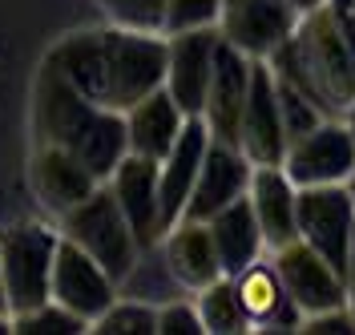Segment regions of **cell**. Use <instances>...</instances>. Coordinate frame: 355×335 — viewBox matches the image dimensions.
<instances>
[{
  "label": "cell",
  "mask_w": 355,
  "mask_h": 335,
  "mask_svg": "<svg viewBox=\"0 0 355 335\" xmlns=\"http://www.w3.org/2000/svg\"><path fill=\"white\" fill-rule=\"evenodd\" d=\"M44 65L57 69L77 93L105 110L125 113L166 85V41L137 28H85L49 49Z\"/></svg>",
  "instance_id": "cell-1"
},
{
  "label": "cell",
  "mask_w": 355,
  "mask_h": 335,
  "mask_svg": "<svg viewBox=\"0 0 355 335\" xmlns=\"http://www.w3.org/2000/svg\"><path fill=\"white\" fill-rule=\"evenodd\" d=\"M33 134L37 146H57L73 154L97 182L110 178L117 162L130 154L125 113L89 101L49 65H41L33 85Z\"/></svg>",
  "instance_id": "cell-2"
},
{
  "label": "cell",
  "mask_w": 355,
  "mask_h": 335,
  "mask_svg": "<svg viewBox=\"0 0 355 335\" xmlns=\"http://www.w3.org/2000/svg\"><path fill=\"white\" fill-rule=\"evenodd\" d=\"M275 77L307 93L323 117H343L355 101V53L347 49L331 8L319 4L299 17L295 33L266 57Z\"/></svg>",
  "instance_id": "cell-3"
},
{
  "label": "cell",
  "mask_w": 355,
  "mask_h": 335,
  "mask_svg": "<svg viewBox=\"0 0 355 335\" xmlns=\"http://www.w3.org/2000/svg\"><path fill=\"white\" fill-rule=\"evenodd\" d=\"M61 218H65V239H73L85 255H93L113 283H121L133 270L141 246L133 239V230L125 223L117 198H113V190H101L97 186L85 202H77Z\"/></svg>",
  "instance_id": "cell-4"
},
{
  "label": "cell",
  "mask_w": 355,
  "mask_h": 335,
  "mask_svg": "<svg viewBox=\"0 0 355 335\" xmlns=\"http://www.w3.org/2000/svg\"><path fill=\"white\" fill-rule=\"evenodd\" d=\"M57 234L41 223L8 226L0 234V267H4V295L8 311L21 315L53 299V255H57Z\"/></svg>",
  "instance_id": "cell-5"
},
{
  "label": "cell",
  "mask_w": 355,
  "mask_h": 335,
  "mask_svg": "<svg viewBox=\"0 0 355 335\" xmlns=\"http://www.w3.org/2000/svg\"><path fill=\"white\" fill-rule=\"evenodd\" d=\"M295 223H299V239L311 250H319L339 275L347 270V255H352L355 239V198L347 182L295 190Z\"/></svg>",
  "instance_id": "cell-6"
},
{
  "label": "cell",
  "mask_w": 355,
  "mask_h": 335,
  "mask_svg": "<svg viewBox=\"0 0 355 335\" xmlns=\"http://www.w3.org/2000/svg\"><path fill=\"white\" fill-rule=\"evenodd\" d=\"M283 174L303 186H335L355 174V141L339 117H323L315 130L295 137L283 154Z\"/></svg>",
  "instance_id": "cell-7"
},
{
  "label": "cell",
  "mask_w": 355,
  "mask_h": 335,
  "mask_svg": "<svg viewBox=\"0 0 355 335\" xmlns=\"http://www.w3.org/2000/svg\"><path fill=\"white\" fill-rule=\"evenodd\" d=\"M218 41H222L218 24L170 33V41H166V93L178 101V110L186 117H198L202 113Z\"/></svg>",
  "instance_id": "cell-8"
},
{
  "label": "cell",
  "mask_w": 355,
  "mask_h": 335,
  "mask_svg": "<svg viewBox=\"0 0 355 335\" xmlns=\"http://www.w3.org/2000/svg\"><path fill=\"white\" fill-rule=\"evenodd\" d=\"M250 65H254V57H246L243 49H234L230 41H218L206 101H202V113H198L214 141L239 146V121H243L246 89H250Z\"/></svg>",
  "instance_id": "cell-9"
},
{
  "label": "cell",
  "mask_w": 355,
  "mask_h": 335,
  "mask_svg": "<svg viewBox=\"0 0 355 335\" xmlns=\"http://www.w3.org/2000/svg\"><path fill=\"white\" fill-rule=\"evenodd\" d=\"M270 263H275L287 295L295 299V307L303 315H319V311H331V307H343V299H347L343 275L319 250H311L303 239L279 246Z\"/></svg>",
  "instance_id": "cell-10"
},
{
  "label": "cell",
  "mask_w": 355,
  "mask_h": 335,
  "mask_svg": "<svg viewBox=\"0 0 355 335\" xmlns=\"http://www.w3.org/2000/svg\"><path fill=\"white\" fill-rule=\"evenodd\" d=\"M239 150L254 166H283V154H287V130H283L275 77L266 61L250 65V89H246L243 121H239Z\"/></svg>",
  "instance_id": "cell-11"
},
{
  "label": "cell",
  "mask_w": 355,
  "mask_h": 335,
  "mask_svg": "<svg viewBox=\"0 0 355 335\" xmlns=\"http://www.w3.org/2000/svg\"><path fill=\"white\" fill-rule=\"evenodd\" d=\"M49 291H53V299L61 307H69L73 315H81L85 323H93L117 299V283L73 239H61L57 243V255H53V287Z\"/></svg>",
  "instance_id": "cell-12"
},
{
  "label": "cell",
  "mask_w": 355,
  "mask_h": 335,
  "mask_svg": "<svg viewBox=\"0 0 355 335\" xmlns=\"http://www.w3.org/2000/svg\"><path fill=\"white\" fill-rule=\"evenodd\" d=\"M250 174H254V162H250L239 146H226V141H214V137H210L182 218H190V223H210L222 206H230L234 198H243L246 190H250Z\"/></svg>",
  "instance_id": "cell-13"
},
{
  "label": "cell",
  "mask_w": 355,
  "mask_h": 335,
  "mask_svg": "<svg viewBox=\"0 0 355 335\" xmlns=\"http://www.w3.org/2000/svg\"><path fill=\"white\" fill-rule=\"evenodd\" d=\"M299 17H303V12H299L291 0H243V4L222 8L218 33H222V41H230L234 49H243L246 57L266 61V57L295 33Z\"/></svg>",
  "instance_id": "cell-14"
},
{
  "label": "cell",
  "mask_w": 355,
  "mask_h": 335,
  "mask_svg": "<svg viewBox=\"0 0 355 335\" xmlns=\"http://www.w3.org/2000/svg\"><path fill=\"white\" fill-rule=\"evenodd\" d=\"M110 190L125 223H130L133 239L141 250H154L166 234L162 226V202H157V162L141 154H125L117 162V170L110 174Z\"/></svg>",
  "instance_id": "cell-15"
},
{
  "label": "cell",
  "mask_w": 355,
  "mask_h": 335,
  "mask_svg": "<svg viewBox=\"0 0 355 335\" xmlns=\"http://www.w3.org/2000/svg\"><path fill=\"white\" fill-rule=\"evenodd\" d=\"M206 146H210L206 121L202 117H186L178 141L170 146V154L157 162V202H162V226L166 230L182 218V210L190 202V190H194L202 157H206Z\"/></svg>",
  "instance_id": "cell-16"
},
{
  "label": "cell",
  "mask_w": 355,
  "mask_h": 335,
  "mask_svg": "<svg viewBox=\"0 0 355 335\" xmlns=\"http://www.w3.org/2000/svg\"><path fill=\"white\" fill-rule=\"evenodd\" d=\"M230 279H234L239 303H243L246 319H250V332H299L303 311L295 307V299L287 295L275 263L254 259L250 267H243Z\"/></svg>",
  "instance_id": "cell-17"
},
{
  "label": "cell",
  "mask_w": 355,
  "mask_h": 335,
  "mask_svg": "<svg viewBox=\"0 0 355 335\" xmlns=\"http://www.w3.org/2000/svg\"><path fill=\"white\" fill-rule=\"evenodd\" d=\"M28 178H33L37 198H41L53 214H69L77 202H85L89 194L101 186L77 157L65 154V150H57V146H37L33 166H28Z\"/></svg>",
  "instance_id": "cell-18"
},
{
  "label": "cell",
  "mask_w": 355,
  "mask_h": 335,
  "mask_svg": "<svg viewBox=\"0 0 355 335\" xmlns=\"http://www.w3.org/2000/svg\"><path fill=\"white\" fill-rule=\"evenodd\" d=\"M166 246H162V259L182 287L202 291L210 287L214 279H222V263L218 250H214V239H210V226L206 223H190V218H178L166 234Z\"/></svg>",
  "instance_id": "cell-19"
},
{
  "label": "cell",
  "mask_w": 355,
  "mask_h": 335,
  "mask_svg": "<svg viewBox=\"0 0 355 335\" xmlns=\"http://www.w3.org/2000/svg\"><path fill=\"white\" fill-rule=\"evenodd\" d=\"M246 198L254 206L263 243L270 250H279V246H287L299 239V223H295V182L283 174V166H254Z\"/></svg>",
  "instance_id": "cell-20"
},
{
  "label": "cell",
  "mask_w": 355,
  "mask_h": 335,
  "mask_svg": "<svg viewBox=\"0 0 355 335\" xmlns=\"http://www.w3.org/2000/svg\"><path fill=\"white\" fill-rule=\"evenodd\" d=\"M186 113L178 110V101L162 89H154L150 97H141L137 105L125 110V137H130V154H141L150 162H162L170 154V146L182 134Z\"/></svg>",
  "instance_id": "cell-21"
},
{
  "label": "cell",
  "mask_w": 355,
  "mask_h": 335,
  "mask_svg": "<svg viewBox=\"0 0 355 335\" xmlns=\"http://www.w3.org/2000/svg\"><path fill=\"white\" fill-rule=\"evenodd\" d=\"M210 239H214V250H218L222 275H239L243 267H250L259 255H263V230H259V218H254V206L250 198H234L230 206H222L218 214L210 218Z\"/></svg>",
  "instance_id": "cell-22"
},
{
  "label": "cell",
  "mask_w": 355,
  "mask_h": 335,
  "mask_svg": "<svg viewBox=\"0 0 355 335\" xmlns=\"http://www.w3.org/2000/svg\"><path fill=\"white\" fill-rule=\"evenodd\" d=\"M198 315H202V327L210 335H239L250 332V319H246L243 303H239V291H234V279L222 275L214 279L210 287L198 291Z\"/></svg>",
  "instance_id": "cell-23"
},
{
  "label": "cell",
  "mask_w": 355,
  "mask_h": 335,
  "mask_svg": "<svg viewBox=\"0 0 355 335\" xmlns=\"http://www.w3.org/2000/svg\"><path fill=\"white\" fill-rule=\"evenodd\" d=\"M93 332H101V335H150V332H157V311L150 303H141V299H125V303L113 299L110 307L93 319Z\"/></svg>",
  "instance_id": "cell-24"
},
{
  "label": "cell",
  "mask_w": 355,
  "mask_h": 335,
  "mask_svg": "<svg viewBox=\"0 0 355 335\" xmlns=\"http://www.w3.org/2000/svg\"><path fill=\"white\" fill-rule=\"evenodd\" d=\"M270 77H275V73H270ZM275 97H279V113H283L287 146L295 141V137H303L307 130H315V126L323 121V110H319V105H315L299 85H291V81H283V77H275Z\"/></svg>",
  "instance_id": "cell-25"
},
{
  "label": "cell",
  "mask_w": 355,
  "mask_h": 335,
  "mask_svg": "<svg viewBox=\"0 0 355 335\" xmlns=\"http://www.w3.org/2000/svg\"><path fill=\"white\" fill-rule=\"evenodd\" d=\"M12 332L21 335H73V332H85V319L73 315L69 307H61L57 299H49L33 311L12 315Z\"/></svg>",
  "instance_id": "cell-26"
},
{
  "label": "cell",
  "mask_w": 355,
  "mask_h": 335,
  "mask_svg": "<svg viewBox=\"0 0 355 335\" xmlns=\"http://www.w3.org/2000/svg\"><path fill=\"white\" fill-rule=\"evenodd\" d=\"M105 8V17L121 28H137V33H162L166 21V0H97Z\"/></svg>",
  "instance_id": "cell-27"
},
{
  "label": "cell",
  "mask_w": 355,
  "mask_h": 335,
  "mask_svg": "<svg viewBox=\"0 0 355 335\" xmlns=\"http://www.w3.org/2000/svg\"><path fill=\"white\" fill-rule=\"evenodd\" d=\"M222 17V0H166V21L162 33H186V28H206L218 24Z\"/></svg>",
  "instance_id": "cell-28"
},
{
  "label": "cell",
  "mask_w": 355,
  "mask_h": 335,
  "mask_svg": "<svg viewBox=\"0 0 355 335\" xmlns=\"http://www.w3.org/2000/svg\"><path fill=\"white\" fill-rule=\"evenodd\" d=\"M157 332L162 335H202V315L194 303H186V299H166L162 307H157Z\"/></svg>",
  "instance_id": "cell-29"
},
{
  "label": "cell",
  "mask_w": 355,
  "mask_h": 335,
  "mask_svg": "<svg viewBox=\"0 0 355 335\" xmlns=\"http://www.w3.org/2000/svg\"><path fill=\"white\" fill-rule=\"evenodd\" d=\"M299 332L307 335H352L355 332V319L347 307H331V311H319V315H303V323H299Z\"/></svg>",
  "instance_id": "cell-30"
},
{
  "label": "cell",
  "mask_w": 355,
  "mask_h": 335,
  "mask_svg": "<svg viewBox=\"0 0 355 335\" xmlns=\"http://www.w3.org/2000/svg\"><path fill=\"white\" fill-rule=\"evenodd\" d=\"M343 291H347L343 307H347L352 319H355V239H352V255H347V270H343Z\"/></svg>",
  "instance_id": "cell-31"
},
{
  "label": "cell",
  "mask_w": 355,
  "mask_h": 335,
  "mask_svg": "<svg viewBox=\"0 0 355 335\" xmlns=\"http://www.w3.org/2000/svg\"><path fill=\"white\" fill-rule=\"evenodd\" d=\"M339 121L347 126V134H352V141H355V101L347 105V110H343V117H339Z\"/></svg>",
  "instance_id": "cell-32"
},
{
  "label": "cell",
  "mask_w": 355,
  "mask_h": 335,
  "mask_svg": "<svg viewBox=\"0 0 355 335\" xmlns=\"http://www.w3.org/2000/svg\"><path fill=\"white\" fill-rule=\"evenodd\" d=\"M291 4H295V8H299V12H311V8H319V4H323V0H291Z\"/></svg>",
  "instance_id": "cell-33"
},
{
  "label": "cell",
  "mask_w": 355,
  "mask_h": 335,
  "mask_svg": "<svg viewBox=\"0 0 355 335\" xmlns=\"http://www.w3.org/2000/svg\"><path fill=\"white\" fill-rule=\"evenodd\" d=\"M0 315H8V295H4V267H0Z\"/></svg>",
  "instance_id": "cell-34"
},
{
  "label": "cell",
  "mask_w": 355,
  "mask_h": 335,
  "mask_svg": "<svg viewBox=\"0 0 355 335\" xmlns=\"http://www.w3.org/2000/svg\"><path fill=\"white\" fill-rule=\"evenodd\" d=\"M347 190H352V198H355V174H352V178H347Z\"/></svg>",
  "instance_id": "cell-35"
},
{
  "label": "cell",
  "mask_w": 355,
  "mask_h": 335,
  "mask_svg": "<svg viewBox=\"0 0 355 335\" xmlns=\"http://www.w3.org/2000/svg\"><path fill=\"white\" fill-rule=\"evenodd\" d=\"M230 4H243V0H222V8H230Z\"/></svg>",
  "instance_id": "cell-36"
}]
</instances>
